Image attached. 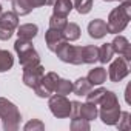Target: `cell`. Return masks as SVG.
<instances>
[{
  "mask_svg": "<svg viewBox=\"0 0 131 131\" xmlns=\"http://www.w3.org/2000/svg\"><path fill=\"white\" fill-rule=\"evenodd\" d=\"M29 3H31L34 8H39V6L46 5V0H29Z\"/></svg>",
  "mask_w": 131,
  "mask_h": 131,
  "instance_id": "1f68e13d",
  "label": "cell"
},
{
  "mask_svg": "<svg viewBox=\"0 0 131 131\" xmlns=\"http://www.w3.org/2000/svg\"><path fill=\"white\" fill-rule=\"evenodd\" d=\"M129 117H131V116H129L128 111H122V113H120V117H119V120H117V123H116V126H117L119 129H123V131L129 129V128H131V119H129Z\"/></svg>",
  "mask_w": 131,
  "mask_h": 131,
  "instance_id": "4316f807",
  "label": "cell"
},
{
  "mask_svg": "<svg viewBox=\"0 0 131 131\" xmlns=\"http://www.w3.org/2000/svg\"><path fill=\"white\" fill-rule=\"evenodd\" d=\"M0 14H2V5H0Z\"/></svg>",
  "mask_w": 131,
  "mask_h": 131,
  "instance_id": "e575fe53",
  "label": "cell"
},
{
  "mask_svg": "<svg viewBox=\"0 0 131 131\" xmlns=\"http://www.w3.org/2000/svg\"><path fill=\"white\" fill-rule=\"evenodd\" d=\"M0 25H3L9 29H16L19 26V16L14 11H8V13H2L0 14Z\"/></svg>",
  "mask_w": 131,
  "mask_h": 131,
  "instance_id": "ac0fdd59",
  "label": "cell"
},
{
  "mask_svg": "<svg viewBox=\"0 0 131 131\" xmlns=\"http://www.w3.org/2000/svg\"><path fill=\"white\" fill-rule=\"evenodd\" d=\"M57 79H59L57 73L49 71V73L43 74V77L39 80V83H37L32 90H34V91H36V94H37L39 97H42V99L49 97V96L54 93V88H56Z\"/></svg>",
  "mask_w": 131,
  "mask_h": 131,
  "instance_id": "52a82bcc",
  "label": "cell"
},
{
  "mask_svg": "<svg viewBox=\"0 0 131 131\" xmlns=\"http://www.w3.org/2000/svg\"><path fill=\"white\" fill-rule=\"evenodd\" d=\"M88 34L93 39H102L108 34V28H106V22L100 20V19H94L88 23Z\"/></svg>",
  "mask_w": 131,
  "mask_h": 131,
  "instance_id": "7c38bea8",
  "label": "cell"
},
{
  "mask_svg": "<svg viewBox=\"0 0 131 131\" xmlns=\"http://www.w3.org/2000/svg\"><path fill=\"white\" fill-rule=\"evenodd\" d=\"M52 6H54V8H52V9H54L52 14L67 17V16L71 13V9H73V2H71V0H56V3H54Z\"/></svg>",
  "mask_w": 131,
  "mask_h": 131,
  "instance_id": "d6986e66",
  "label": "cell"
},
{
  "mask_svg": "<svg viewBox=\"0 0 131 131\" xmlns=\"http://www.w3.org/2000/svg\"><path fill=\"white\" fill-rule=\"evenodd\" d=\"M62 34L67 42H74L80 37V28L76 23H67V26L62 29Z\"/></svg>",
  "mask_w": 131,
  "mask_h": 131,
  "instance_id": "44dd1931",
  "label": "cell"
},
{
  "mask_svg": "<svg viewBox=\"0 0 131 131\" xmlns=\"http://www.w3.org/2000/svg\"><path fill=\"white\" fill-rule=\"evenodd\" d=\"M0 120L5 131H17L22 120L19 108L5 97H0Z\"/></svg>",
  "mask_w": 131,
  "mask_h": 131,
  "instance_id": "3957f363",
  "label": "cell"
},
{
  "mask_svg": "<svg viewBox=\"0 0 131 131\" xmlns=\"http://www.w3.org/2000/svg\"><path fill=\"white\" fill-rule=\"evenodd\" d=\"M97 105H93V103H80L79 106V117L80 119H85V120H94L97 117Z\"/></svg>",
  "mask_w": 131,
  "mask_h": 131,
  "instance_id": "9a60e30c",
  "label": "cell"
},
{
  "mask_svg": "<svg viewBox=\"0 0 131 131\" xmlns=\"http://www.w3.org/2000/svg\"><path fill=\"white\" fill-rule=\"evenodd\" d=\"M86 79L90 80V83H91L93 86H94V85H102V83L106 80V70H105L103 67L93 68V70L88 73Z\"/></svg>",
  "mask_w": 131,
  "mask_h": 131,
  "instance_id": "5bb4252c",
  "label": "cell"
},
{
  "mask_svg": "<svg viewBox=\"0 0 131 131\" xmlns=\"http://www.w3.org/2000/svg\"><path fill=\"white\" fill-rule=\"evenodd\" d=\"M99 57V48L94 45H88V46H82V63H94L97 62Z\"/></svg>",
  "mask_w": 131,
  "mask_h": 131,
  "instance_id": "2e32d148",
  "label": "cell"
},
{
  "mask_svg": "<svg viewBox=\"0 0 131 131\" xmlns=\"http://www.w3.org/2000/svg\"><path fill=\"white\" fill-rule=\"evenodd\" d=\"M48 106H49V111L52 113L54 117H59V119L70 117V113H71V102L65 97V96H60V94L49 96Z\"/></svg>",
  "mask_w": 131,
  "mask_h": 131,
  "instance_id": "8992f818",
  "label": "cell"
},
{
  "mask_svg": "<svg viewBox=\"0 0 131 131\" xmlns=\"http://www.w3.org/2000/svg\"><path fill=\"white\" fill-rule=\"evenodd\" d=\"M39 32V26L34 23H25L17 26V36L22 40H32Z\"/></svg>",
  "mask_w": 131,
  "mask_h": 131,
  "instance_id": "4fadbf2b",
  "label": "cell"
},
{
  "mask_svg": "<svg viewBox=\"0 0 131 131\" xmlns=\"http://www.w3.org/2000/svg\"><path fill=\"white\" fill-rule=\"evenodd\" d=\"M129 74V68H128V63L123 57H117L111 65H110V70H108V77L111 82H120L122 79H125Z\"/></svg>",
  "mask_w": 131,
  "mask_h": 131,
  "instance_id": "ba28073f",
  "label": "cell"
},
{
  "mask_svg": "<svg viewBox=\"0 0 131 131\" xmlns=\"http://www.w3.org/2000/svg\"><path fill=\"white\" fill-rule=\"evenodd\" d=\"M71 2L73 8H76L79 14H88L93 8V0H71Z\"/></svg>",
  "mask_w": 131,
  "mask_h": 131,
  "instance_id": "d4e9b609",
  "label": "cell"
},
{
  "mask_svg": "<svg viewBox=\"0 0 131 131\" xmlns=\"http://www.w3.org/2000/svg\"><path fill=\"white\" fill-rule=\"evenodd\" d=\"M105 91H106L105 88H97L94 91H90L86 94V102L93 103V105H99V102H100V99H102V96H103Z\"/></svg>",
  "mask_w": 131,
  "mask_h": 131,
  "instance_id": "83f0119b",
  "label": "cell"
},
{
  "mask_svg": "<svg viewBox=\"0 0 131 131\" xmlns=\"http://www.w3.org/2000/svg\"><path fill=\"white\" fill-rule=\"evenodd\" d=\"M129 19H131V2L129 0H125V3L114 8L108 16V23H106L108 34L122 32L126 28Z\"/></svg>",
  "mask_w": 131,
  "mask_h": 131,
  "instance_id": "7a4b0ae2",
  "label": "cell"
},
{
  "mask_svg": "<svg viewBox=\"0 0 131 131\" xmlns=\"http://www.w3.org/2000/svg\"><path fill=\"white\" fill-rule=\"evenodd\" d=\"M45 42H46L48 49L52 51V52H56V49H57L63 42H67V40H65L62 31H59V29H51V28H49V29L46 31V34H45Z\"/></svg>",
  "mask_w": 131,
  "mask_h": 131,
  "instance_id": "8fae6325",
  "label": "cell"
},
{
  "mask_svg": "<svg viewBox=\"0 0 131 131\" xmlns=\"http://www.w3.org/2000/svg\"><path fill=\"white\" fill-rule=\"evenodd\" d=\"M111 46H113L114 54H119V56L123 57L126 62L131 60V45H129V42H128L126 37H123V36H116L114 40L111 42Z\"/></svg>",
  "mask_w": 131,
  "mask_h": 131,
  "instance_id": "30bf717a",
  "label": "cell"
},
{
  "mask_svg": "<svg viewBox=\"0 0 131 131\" xmlns=\"http://www.w3.org/2000/svg\"><path fill=\"white\" fill-rule=\"evenodd\" d=\"M54 93L56 94H60V96H67L70 93H73V83L67 79H57V83H56V88H54Z\"/></svg>",
  "mask_w": 131,
  "mask_h": 131,
  "instance_id": "cb8c5ba5",
  "label": "cell"
},
{
  "mask_svg": "<svg viewBox=\"0 0 131 131\" xmlns=\"http://www.w3.org/2000/svg\"><path fill=\"white\" fill-rule=\"evenodd\" d=\"M14 65V57L9 51L0 49V73H6L13 68Z\"/></svg>",
  "mask_w": 131,
  "mask_h": 131,
  "instance_id": "7402d4cb",
  "label": "cell"
},
{
  "mask_svg": "<svg viewBox=\"0 0 131 131\" xmlns=\"http://www.w3.org/2000/svg\"><path fill=\"white\" fill-rule=\"evenodd\" d=\"M93 85L90 83V80L86 77H79L74 83H73V93L76 96H86L91 91Z\"/></svg>",
  "mask_w": 131,
  "mask_h": 131,
  "instance_id": "e0dca14e",
  "label": "cell"
},
{
  "mask_svg": "<svg viewBox=\"0 0 131 131\" xmlns=\"http://www.w3.org/2000/svg\"><path fill=\"white\" fill-rule=\"evenodd\" d=\"M103 2H116V0H103Z\"/></svg>",
  "mask_w": 131,
  "mask_h": 131,
  "instance_id": "836d02e7",
  "label": "cell"
},
{
  "mask_svg": "<svg viewBox=\"0 0 131 131\" xmlns=\"http://www.w3.org/2000/svg\"><path fill=\"white\" fill-rule=\"evenodd\" d=\"M71 129L73 131H88L90 129V122L80 117H76L71 120Z\"/></svg>",
  "mask_w": 131,
  "mask_h": 131,
  "instance_id": "f1b7e54d",
  "label": "cell"
},
{
  "mask_svg": "<svg viewBox=\"0 0 131 131\" xmlns=\"http://www.w3.org/2000/svg\"><path fill=\"white\" fill-rule=\"evenodd\" d=\"M45 74V68L42 65H32V67H25L23 68V83L29 88H34L39 80L43 77Z\"/></svg>",
  "mask_w": 131,
  "mask_h": 131,
  "instance_id": "9c48e42d",
  "label": "cell"
},
{
  "mask_svg": "<svg viewBox=\"0 0 131 131\" xmlns=\"http://www.w3.org/2000/svg\"><path fill=\"white\" fill-rule=\"evenodd\" d=\"M67 23H68L67 17L56 16V14H52V16L49 17V28H51V29H59V31H62L65 26H67Z\"/></svg>",
  "mask_w": 131,
  "mask_h": 131,
  "instance_id": "484cf974",
  "label": "cell"
},
{
  "mask_svg": "<svg viewBox=\"0 0 131 131\" xmlns=\"http://www.w3.org/2000/svg\"><path fill=\"white\" fill-rule=\"evenodd\" d=\"M14 49L19 56V60H20V65L25 68V67H32V65H39L40 63V57H39V52L34 49L31 40H22V39H17L16 43H14Z\"/></svg>",
  "mask_w": 131,
  "mask_h": 131,
  "instance_id": "277c9868",
  "label": "cell"
},
{
  "mask_svg": "<svg viewBox=\"0 0 131 131\" xmlns=\"http://www.w3.org/2000/svg\"><path fill=\"white\" fill-rule=\"evenodd\" d=\"M13 34H14L13 29L6 28V26H3V25H0V40H9V39L13 37Z\"/></svg>",
  "mask_w": 131,
  "mask_h": 131,
  "instance_id": "4dcf8cb0",
  "label": "cell"
},
{
  "mask_svg": "<svg viewBox=\"0 0 131 131\" xmlns=\"http://www.w3.org/2000/svg\"><path fill=\"white\" fill-rule=\"evenodd\" d=\"M45 129V123L39 119H32L25 125V131H43Z\"/></svg>",
  "mask_w": 131,
  "mask_h": 131,
  "instance_id": "f546056e",
  "label": "cell"
},
{
  "mask_svg": "<svg viewBox=\"0 0 131 131\" xmlns=\"http://www.w3.org/2000/svg\"><path fill=\"white\" fill-rule=\"evenodd\" d=\"M113 56H114V51H113L111 43H103L99 48V57H97V60L100 63H108V62H111Z\"/></svg>",
  "mask_w": 131,
  "mask_h": 131,
  "instance_id": "603a6c76",
  "label": "cell"
},
{
  "mask_svg": "<svg viewBox=\"0 0 131 131\" xmlns=\"http://www.w3.org/2000/svg\"><path fill=\"white\" fill-rule=\"evenodd\" d=\"M34 6L29 3V0H13V11L17 16H28Z\"/></svg>",
  "mask_w": 131,
  "mask_h": 131,
  "instance_id": "ffe728a7",
  "label": "cell"
},
{
  "mask_svg": "<svg viewBox=\"0 0 131 131\" xmlns=\"http://www.w3.org/2000/svg\"><path fill=\"white\" fill-rule=\"evenodd\" d=\"M54 3H56V0H46V5H51L52 6Z\"/></svg>",
  "mask_w": 131,
  "mask_h": 131,
  "instance_id": "d6a6232c",
  "label": "cell"
},
{
  "mask_svg": "<svg viewBox=\"0 0 131 131\" xmlns=\"http://www.w3.org/2000/svg\"><path fill=\"white\" fill-rule=\"evenodd\" d=\"M100 110H99V116H100V120L105 123V125H116L119 117H120V105H119V99L117 96L113 93V91H105L100 102Z\"/></svg>",
  "mask_w": 131,
  "mask_h": 131,
  "instance_id": "6da1fadb",
  "label": "cell"
},
{
  "mask_svg": "<svg viewBox=\"0 0 131 131\" xmlns=\"http://www.w3.org/2000/svg\"><path fill=\"white\" fill-rule=\"evenodd\" d=\"M56 56L65 63L82 65V46H74L70 45L68 42H63L56 49Z\"/></svg>",
  "mask_w": 131,
  "mask_h": 131,
  "instance_id": "5b68a950",
  "label": "cell"
}]
</instances>
